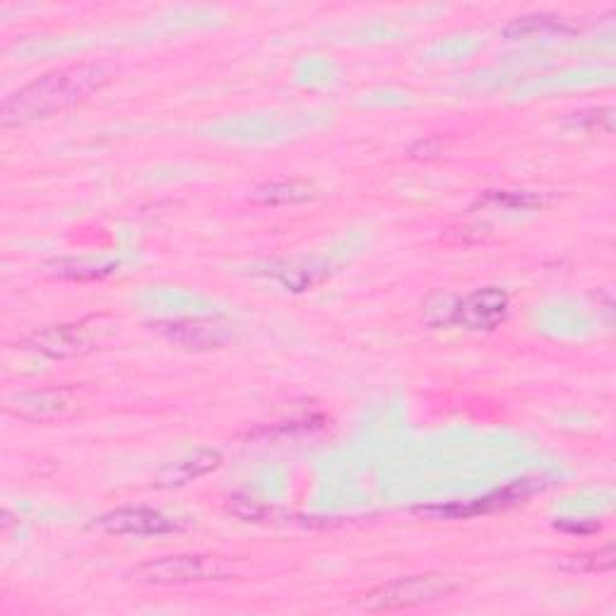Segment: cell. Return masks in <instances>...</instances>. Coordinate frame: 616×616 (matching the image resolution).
I'll return each mask as SVG.
<instances>
[{
	"mask_svg": "<svg viewBox=\"0 0 616 616\" xmlns=\"http://www.w3.org/2000/svg\"><path fill=\"white\" fill-rule=\"evenodd\" d=\"M535 490L537 484H532L530 480H518L504 486V490L480 498L451 501V504H439V506H421L415 513L427 520H468V518L486 516V513H494V510H504L508 506H516L518 501H525Z\"/></svg>",
	"mask_w": 616,
	"mask_h": 616,
	"instance_id": "obj_4",
	"label": "cell"
},
{
	"mask_svg": "<svg viewBox=\"0 0 616 616\" xmlns=\"http://www.w3.org/2000/svg\"><path fill=\"white\" fill-rule=\"evenodd\" d=\"M227 575H231V563L224 557H212V554L164 557V559L140 563V566L131 571V578L135 583L157 585V587L222 581Z\"/></svg>",
	"mask_w": 616,
	"mask_h": 616,
	"instance_id": "obj_3",
	"label": "cell"
},
{
	"mask_svg": "<svg viewBox=\"0 0 616 616\" xmlns=\"http://www.w3.org/2000/svg\"><path fill=\"white\" fill-rule=\"evenodd\" d=\"M56 275L68 279H97L113 273L116 263H95V261H58Z\"/></svg>",
	"mask_w": 616,
	"mask_h": 616,
	"instance_id": "obj_14",
	"label": "cell"
},
{
	"mask_svg": "<svg viewBox=\"0 0 616 616\" xmlns=\"http://www.w3.org/2000/svg\"><path fill=\"white\" fill-rule=\"evenodd\" d=\"M563 566L571 571H583V573H597V571H609L614 569V547L607 544L605 549L587 551V554H575L563 559Z\"/></svg>",
	"mask_w": 616,
	"mask_h": 616,
	"instance_id": "obj_13",
	"label": "cell"
},
{
	"mask_svg": "<svg viewBox=\"0 0 616 616\" xmlns=\"http://www.w3.org/2000/svg\"><path fill=\"white\" fill-rule=\"evenodd\" d=\"M30 344L36 352H42L46 356L63 359V356H75L89 350V336L82 326H51L34 332L30 338Z\"/></svg>",
	"mask_w": 616,
	"mask_h": 616,
	"instance_id": "obj_8",
	"label": "cell"
},
{
	"mask_svg": "<svg viewBox=\"0 0 616 616\" xmlns=\"http://www.w3.org/2000/svg\"><path fill=\"white\" fill-rule=\"evenodd\" d=\"M557 530H563V532H578V535H587V532H595L600 530V525L595 520H587V525H583L581 520H559L557 522Z\"/></svg>",
	"mask_w": 616,
	"mask_h": 616,
	"instance_id": "obj_16",
	"label": "cell"
},
{
	"mask_svg": "<svg viewBox=\"0 0 616 616\" xmlns=\"http://www.w3.org/2000/svg\"><path fill=\"white\" fill-rule=\"evenodd\" d=\"M169 342L186 346V350H217L231 340L229 326L208 318H184V320H162L154 328Z\"/></svg>",
	"mask_w": 616,
	"mask_h": 616,
	"instance_id": "obj_6",
	"label": "cell"
},
{
	"mask_svg": "<svg viewBox=\"0 0 616 616\" xmlns=\"http://www.w3.org/2000/svg\"><path fill=\"white\" fill-rule=\"evenodd\" d=\"M68 403L63 400L61 393L54 391H42V393H18L12 395L6 403V409L10 415L32 419V421H44L63 413V407Z\"/></svg>",
	"mask_w": 616,
	"mask_h": 616,
	"instance_id": "obj_11",
	"label": "cell"
},
{
	"mask_svg": "<svg viewBox=\"0 0 616 616\" xmlns=\"http://www.w3.org/2000/svg\"><path fill=\"white\" fill-rule=\"evenodd\" d=\"M95 525L109 535H140V537L169 535L178 530V525L172 518H166L164 513L143 506L105 513V516L97 518Z\"/></svg>",
	"mask_w": 616,
	"mask_h": 616,
	"instance_id": "obj_7",
	"label": "cell"
},
{
	"mask_svg": "<svg viewBox=\"0 0 616 616\" xmlns=\"http://www.w3.org/2000/svg\"><path fill=\"white\" fill-rule=\"evenodd\" d=\"M318 196L316 186L308 182H277L265 184L255 190V200L263 205H299Z\"/></svg>",
	"mask_w": 616,
	"mask_h": 616,
	"instance_id": "obj_12",
	"label": "cell"
},
{
	"mask_svg": "<svg viewBox=\"0 0 616 616\" xmlns=\"http://www.w3.org/2000/svg\"><path fill=\"white\" fill-rule=\"evenodd\" d=\"M573 125L587 128V131H607L612 133L614 128V111L612 109H593V111H581L571 116Z\"/></svg>",
	"mask_w": 616,
	"mask_h": 616,
	"instance_id": "obj_15",
	"label": "cell"
},
{
	"mask_svg": "<svg viewBox=\"0 0 616 616\" xmlns=\"http://www.w3.org/2000/svg\"><path fill=\"white\" fill-rule=\"evenodd\" d=\"M222 465V455L217 451H210V448H205V451H196L190 453L182 460L172 462L169 468H164L157 477L160 486H184L193 480L205 477V474L217 470Z\"/></svg>",
	"mask_w": 616,
	"mask_h": 616,
	"instance_id": "obj_9",
	"label": "cell"
},
{
	"mask_svg": "<svg viewBox=\"0 0 616 616\" xmlns=\"http://www.w3.org/2000/svg\"><path fill=\"white\" fill-rule=\"evenodd\" d=\"M578 32V24L571 22L569 18L559 15H525L510 20L504 28V36L510 42H518V38H542V36H563Z\"/></svg>",
	"mask_w": 616,
	"mask_h": 616,
	"instance_id": "obj_10",
	"label": "cell"
},
{
	"mask_svg": "<svg viewBox=\"0 0 616 616\" xmlns=\"http://www.w3.org/2000/svg\"><path fill=\"white\" fill-rule=\"evenodd\" d=\"M460 583L453 575L446 573H424L407 575L397 581L383 583L359 600V607L369 612H397V609H417L429 607L436 602H443L458 593Z\"/></svg>",
	"mask_w": 616,
	"mask_h": 616,
	"instance_id": "obj_2",
	"label": "cell"
},
{
	"mask_svg": "<svg viewBox=\"0 0 616 616\" xmlns=\"http://www.w3.org/2000/svg\"><path fill=\"white\" fill-rule=\"evenodd\" d=\"M107 82L109 73L97 63H80V66L46 73L6 99L0 109V123L3 128H18L48 119V116L80 105Z\"/></svg>",
	"mask_w": 616,
	"mask_h": 616,
	"instance_id": "obj_1",
	"label": "cell"
},
{
	"mask_svg": "<svg viewBox=\"0 0 616 616\" xmlns=\"http://www.w3.org/2000/svg\"><path fill=\"white\" fill-rule=\"evenodd\" d=\"M510 311V299L504 289L484 287L455 301L451 320L468 330H496Z\"/></svg>",
	"mask_w": 616,
	"mask_h": 616,
	"instance_id": "obj_5",
	"label": "cell"
}]
</instances>
